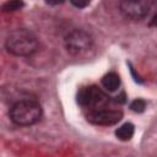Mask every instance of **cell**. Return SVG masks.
I'll return each instance as SVG.
<instances>
[{
    "mask_svg": "<svg viewBox=\"0 0 157 157\" xmlns=\"http://www.w3.org/2000/svg\"><path fill=\"white\" fill-rule=\"evenodd\" d=\"M38 39L34 33L26 28L12 31L5 40L6 50L16 56L32 55L38 50Z\"/></svg>",
    "mask_w": 157,
    "mask_h": 157,
    "instance_id": "obj_1",
    "label": "cell"
},
{
    "mask_svg": "<svg viewBox=\"0 0 157 157\" xmlns=\"http://www.w3.org/2000/svg\"><path fill=\"white\" fill-rule=\"evenodd\" d=\"M43 110L40 104L33 99H21L11 105L9 115L12 123L18 126H29L38 123Z\"/></svg>",
    "mask_w": 157,
    "mask_h": 157,
    "instance_id": "obj_2",
    "label": "cell"
},
{
    "mask_svg": "<svg viewBox=\"0 0 157 157\" xmlns=\"http://www.w3.org/2000/svg\"><path fill=\"white\" fill-rule=\"evenodd\" d=\"M77 102L81 107L87 108L88 112H94L107 108L110 102V97L98 86L92 85V86L82 87L78 91Z\"/></svg>",
    "mask_w": 157,
    "mask_h": 157,
    "instance_id": "obj_3",
    "label": "cell"
},
{
    "mask_svg": "<svg viewBox=\"0 0 157 157\" xmlns=\"http://www.w3.org/2000/svg\"><path fill=\"white\" fill-rule=\"evenodd\" d=\"M92 47V37L83 29H72L65 37V48L71 55H81Z\"/></svg>",
    "mask_w": 157,
    "mask_h": 157,
    "instance_id": "obj_4",
    "label": "cell"
},
{
    "mask_svg": "<svg viewBox=\"0 0 157 157\" xmlns=\"http://www.w3.org/2000/svg\"><path fill=\"white\" fill-rule=\"evenodd\" d=\"M120 12L130 20H141L145 18L151 9V2L148 1H120L119 2Z\"/></svg>",
    "mask_w": 157,
    "mask_h": 157,
    "instance_id": "obj_5",
    "label": "cell"
},
{
    "mask_svg": "<svg viewBox=\"0 0 157 157\" xmlns=\"http://www.w3.org/2000/svg\"><path fill=\"white\" fill-rule=\"evenodd\" d=\"M123 117V113L120 110H115V109H99V110H94V112H88L87 113V120L94 125H114L118 121H120Z\"/></svg>",
    "mask_w": 157,
    "mask_h": 157,
    "instance_id": "obj_6",
    "label": "cell"
},
{
    "mask_svg": "<svg viewBox=\"0 0 157 157\" xmlns=\"http://www.w3.org/2000/svg\"><path fill=\"white\" fill-rule=\"evenodd\" d=\"M119 85H120V77L115 72H108L102 78V86L109 92L118 90Z\"/></svg>",
    "mask_w": 157,
    "mask_h": 157,
    "instance_id": "obj_7",
    "label": "cell"
},
{
    "mask_svg": "<svg viewBox=\"0 0 157 157\" xmlns=\"http://www.w3.org/2000/svg\"><path fill=\"white\" fill-rule=\"evenodd\" d=\"M134 132H135L134 125H132L131 123H125V124H123L120 128L117 129L115 135H117V137H118L119 140H121V141H128V140H130V139L132 137Z\"/></svg>",
    "mask_w": 157,
    "mask_h": 157,
    "instance_id": "obj_8",
    "label": "cell"
},
{
    "mask_svg": "<svg viewBox=\"0 0 157 157\" xmlns=\"http://www.w3.org/2000/svg\"><path fill=\"white\" fill-rule=\"evenodd\" d=\"M25 4L22 1H9V2H5L4 6H2V10L4 11H16V10H20Z\"/></svg>",
    "mask_w": 157,
    "mask_h": 157,
    "instance_id": "obj_9",
    "label": "cell"
},
{
    "mask_svg": "<svg viewBox=\"0 0 157 157\" xmlns=\"http://www.w3.org/2000/svg\"><path fill=\"white\" fill-rule=\"evenodd\" d=\"M130 108H131L134 112L141 113V112H144L145 108H146V102H145L144 99H140V98H139V99H135V101L131 102Z\"/></svg>",
    "mask_w": 157,
    "mask_h": 157,
    "instance_id": "obj_10",
    "label": "cell"
},
{
    "mask_svg": "<svg viewBox=\"0 0 157 157\" xmlns=\"http://www.w3.org/2000/svg\"><path fill=\"white\" fill-rule=\"evenodd\" d=\"M72 5L76 7H85L88 5V1H72Z\"/></svg>",
    "mask_w": 157,
    "mask_h": 157,
    "instance_id": "obj_11",
    "label": "cell"
},
{
    "mask_svg": "<svg viewBox=\"0 0 157 157\" xmlns=\"http://www.w3.org/2000/svg\"><path fill=\"white\" fill-rule=\"evenodd\" d=\"M150 27H157V12L150 20Z\"/></svg>",
    "mask_w": 157,
    "mask_h": 157,
    "instance_id": "obj_12",
    "label": "cell"
}]
</instances>
